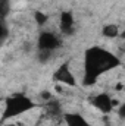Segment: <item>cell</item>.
<instances>
[{"mask_svg":"<svg viewBox=\"0 0 125 126\" xmlns=\"http://www.w3.org/2000/svg\"><path fill=\"white\" fill-rule=\"evenodd\" d=\"M53 51H46V50H38L37 51V60L40 63H47L52 60Z\"/></svg>","mask_w":125,"mask_h":126,"instance_id":"11","label":"cell"},{"mask_svg":"<svg viewBox=\"0 0 125 126\" xmlns=\"http://www.w3.org/2000/svg\"><path fill=\"white\" fill-rule=\"evenodd\" d=\"M40 104H37L31 97L24 93H15L4 98L3 103V111H1V123L7 122L9 119L19 117L34 109H38Z\"/></svg>","mask_w":125,"mask_h":126,"instance_id":"2","label":"cell"},{"mask_svg":"<svg viewBox=\"0 0 125 126\" xmlns=\"http://www.w3.org/2000/svg\"><path fill=\"white\" fill-rule=\"evenodd\" d=\"M62 46V41L58 34L53 31H41L37 37V48L38 50H46V51H55Z\"/></svg>","mask_w":125,"mask_h":126,"instance_id":"3","label":"cell"},{"mask_svg":"<svg viewBox=\"0 0 125 126\" xmlns=\"http://www.w3.org/2000/svg\"><path fill=\"white\" fill-rule=\"evenodd\" d=\"M32 16H34V21H35V24H37L38 27H44V25L47 24V21H49L47 13H44V12H41V10H35V12L32 13Z\"/></svg>","mask_w":125,"mask_h":126,"instance_id":"10","label":"cell"},{"mask_svg":"<svg viewBox=\"0 0 125 126\" xmlns=\"http://www.w3.org/2000/svg\"><path fill=\"white\" fill-rule=\"evenodd\" d=\"M44 111H46L47 117H50V119H62L63 120L65 111H63V109H62L61 101H59L56 97L52 98L50 101L44 103Z\"/></svg>","mask_w":125,"mask_h":126,"instance_id":"7","label":"cell"},{"mask_svg":"<svg viewBox=\"0 0 125 126\" xmlns=\"http://www.w3.org/2000/svg\"><path fill=\"white\" fill-rule=\"evenodd\" d=\"M125 90V85L122 82H116L115 84V91H124Z\"/></svg>","mask_w":125,"mask_h":126,"instance_id":"15","label":"cell"},{"mask_svg":"<svg viewBox=\"0 0 125 126\" xmlns=\"http://www.w3.org/2000/svg\"><path fill=\"white\" fill-rule=\"evenodd\" d=\"M116 116H118L121 120H125V101L118 106V109H116Z\"/></svg>","mask_w":125,"mask_h":126,"instance_id":"13","label":"cell"},{"mask_svg":"<svg viewBox=\"0 0 125 126\" xmlns=\"http://www.w3.org/2000/svg\"><path fill=\"white\" fill-rule=\"evenodd\" d=\"M90 101H91L94 109H97L103 114H110L115 110V107H113V97L109 95L107 93H99V94L93 95L90 98Z\"/></svg>","mask_w":125,"mask_h":126,"instance_id":"5","label":"cell"},{"mask_svg":"<svg viewBox=\"0 0 125 126\" xmlns=\"http://www.w3.org/2000/svg\"><path fill=\"white\" fill-rule=\"evenodd\" d=\"M121 66V59L102 46H91L84 51L83 60V79L84 87H93L99 78Z\"/></svg>","mask_w":125,"mask_h":126,"instance_id":"1","label":"cell"},{"mask_svg":"<svg viewBox=\"0 0 125 126\" xmlns=\"http://www.w3.org/2000/svg\"><path fill=\"white\" fill-rule=\"evenodd\" d=\"M63 122L66 126H94L81 113L77 111H66L63 114Z\"/></svg>","mask_w":125,"mask_h":126,"instance_id":"8","label":"cell"},{"mask_svg":"<svg viewBox=\"0 0 125 126\" xmlns=\"http://www.w3.org/2000/svg\"><path fill=\"white\" fill-rule=\"evenodd\" d=\"M102 35H103L104 38L113 40V38H118V37L121 35V30H119V27H118L116 24H106V25H103V28H102Z\"/></svg>","mask_w":125,"mask_h":126,"instance_id":"9","label":"cell"},{"mask_svg":"<svg viewBox=\"0 0 125 126\" xmlns=\"http://www.w3.org/2000/svg\"><path fill=\"white\" fill-rule=\"evenodd\" d=\"M59 32L65 37L75 34V19L71 10H62L59 15Z\"/></svg>","mask_w":125,"mask_h":126,"instance_id":"6","label":"cell"},{"mask_svg":"<svg viewBox=\"0 0 125 126\" xmlns=\"http://www.w3.org/2000/svg\"><path fill=\"white\" fill-rule=\"evenodd\" d=\"M3 126H24L22 123H18V122H4Z\"/></svg>","mask_w":125,"mask_h":126,"instance_id":"16","label":"cell"},{"mask_svg":"<svg viewBox=\"0 0 125 126\" xmlns=\"http://www.w3.org/2000/svg\"><path fill=\"white\" fill-rule=\"evenodd\" d=\"M55 93L59 95L65 94V90H63V85L62 84H55Z\"/></svg>","mask_w":125,"mask_h":126,"instance_id":"14","label":"cell"},{"mask_svg":"<svg viewBox=\"0 0 125 126\" xmlns=\"http://www.w3.org/2000/svg\"><path fill=\"white\" fill-rule=\"evenodd\" d=\"M38 98L41 100V101H44V103H47V101H50L52 98H55L53 94L50 93V91H47V90H44V91H41L40 94H38Z\"/></svg>","mask_w":125,"mask_h":126,"instance_id":"12","label":"cell"},{"mask_svg":"<svg viewBox=\"0 0 125 126\" xmlns=\"http://www.w3.org/2000/svg\"><path fill=\"white\" fill-rule=\"evenodd\" d=\"M53 81H55L56 84H62V85L71 87V88H74V87L78 85L77 78H75V75L72 73L71 64L68 62L59 64V67H58V69L55 70V73H53Z\"/></svg>","mask_w":125,"mask_h":126,"instance_id":"4","label":"cell"}]
</instances>
